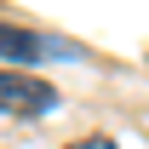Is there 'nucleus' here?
Listing matches in <instances>:
<instances>
[{"label":"nucleus","instance_id":"1","mask_svg":"<svg viewBox=\"0 0 149 149\" xmlns=\"http://www.w3.org/2000/svg\"><path fill=\"white\" fill-rule=\"evenodd\" d=\"M52 103H57V92L46 80H35L23 69H0V109L6 115H46Z\"/></svg>","mask_w":149,"mask_h":149},{"label":"nucleus","instance_id":"2","mask_svg":"<svg viewBox=\"0 0 149 149\" xmlns=\"http://www.w3.org/2000/svg\"><path fill=\"white\" fill-rule=\"evenodd\" d=\"M40 57H57L46 35L17 29V23H0V69H29V63H40Z\"/></svg>","mask_w":149,"mask_h":149},{"label":"nucleus","instance_id":"3","mask_svg":"<svg viewBox=\"0 0 149 149\" xmlns=\"http://www.w3.org/2000/svg\"><path fill=\"white\" fill-rule=\"evenodd\" d=\"M69 149H115L109 138H80V143H69Z\"/></svg>","mask_w":149,"mask_h":149}]
</instances>
